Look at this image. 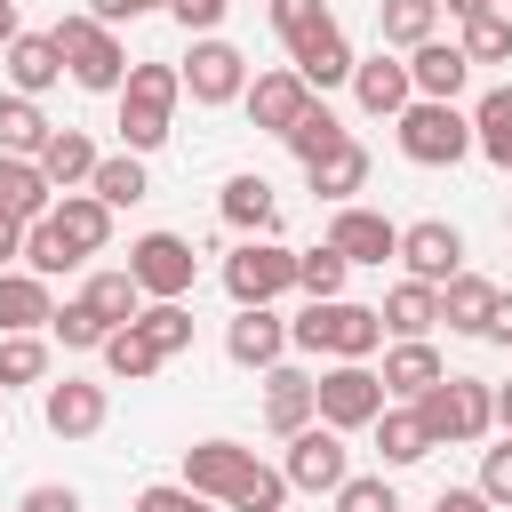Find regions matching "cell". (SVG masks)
<instances>
[{
  "label": "cell",
  "instance_id": "48",
  "mask_svg": "<svg viewBox=\"0 0 512 512\" xmlns=\"http://www.w3.org/2000/svg\"><path fill=\"white\" fill-rule=\"evenodd\" d=\"M136 512H224V504H208L184 480H152V488H136Z\"/></svg>",
  "mask_w": 512,
  "mask_h": 512
},
{
  "label": "cell",
  "instance_id": "38",
  "mask_svg": "<svg viewBox=\"0 0 512 512\" xmlns=\"http://www.w3.org/2000/svg\"><path fill=\"white\" fill-rule=\"evenodd\" d=\"M136 336H144L160 360L192 352V304H144V312H136Z\"/></svg>",
  "mask_w": 512,
  "mask_h": 512
},
{
  "label": "cell",
  "instance_id": "16",
  "mask_svg": "<svg viewBox=\"0 0 512 512\" xmlns=\"http://www.w3.org/2000/svg\"><path fill=\"white\" fill-rule=\"evenodd\" d=\"M288 64L304 72V88H312V96H328V88H352V64H360V56H352L344 24L328 16V24H312V32L288 48Z\"/></svg>",
  "mask_w": 512,
  "mask_h": 512
},
{
  "label": "cell",
  "instance_id": "28",
  "mask_svg": "<svg viewBox=\"0 0 512 512\" xmlns=\"http://www.w3.org/2000/svg\"><path fill=\"white\" fill-rule=\"evenodd\" d=\"M304 184H312L328 208H352V192L368 184V144H360V136H344L328 160H312V168H304Z\"/></svg>",
  "mask_w": 512,
  "mask_h": 512
},
{
  "label": "cell",
  "instance_id": "49",
  "mask_svg": "<svg viewBox=\"0 0 512 512\" xmlns=\"http://www.w3.org/2000/svg\"><path fill=\"white\" fill-rule=\"evenodd\" d=\"M312 24H328V0H272V32H280L288 48H296Z\"/></svg>",
  "mask_w": 512,
  "mask_h": 512
},
{
  "label": "cell",
  "instance_id": "39",
  "mask_svg": "<svg viewBox=\"0 0 512 512\" xmlns=\"http://www.w3.org/2000/svg\"><path fill=\"white\" fill-rule=\"evenodd\" d=\"M344 136H352V128H344V120H336L328 104H312V112H304V120H296V128H288L280 144H288V152H296V160L312 168V160H328V152H336Z\"/></svg>",
  "mask_w": 512,
  "mask_h": 512
},
{
  "label": "cell",
  "instance_id": "52",
  "mask_svg": "<svg viewBox=\"0 0 512 512\" xmlns=\"http://www.w3.org/2000/svg\"><path fill=\"white\" fill-rule=\"evenodd\" d=\"M88 16H96V24H136V16H152V8H144V0H88Z\"/></svg>",
  "mask_w": 512,
  "mask_h": 512
},
{
  "label": "cell",
  "instance_id": "4",
  "mask_svg": "<svg viewBox=\"0 0 512 512\" xmlns=\"http://www.w3.org/2000/svg\"><path fill=\"white\" fill-rule=\"evenodd\" d=\"M416 416H424V432H432V448H472V440H488L496 432V384H480V376H440L424 400H408Z\"/></svg>",
  "mask_w": 512,
  "mask_h": 512
},
{
  "label": "cell",
  "instance_id": "24",
  "mask_svg": "<svg viewBox=\"0 0 512 512\" xmlns=\"http://www.w3.org/2000/svg\"><path fill=\"white\" fill-rule=\"evenodd\" d=\"M56 320V296H48V280L40 272H0V336H40Z\"/></svg>",
  "mask_w": 512,
  "mask_h": 512
},
{
  "label": "cell",
  "instance_id": "41",
  "mask_svg": "<svg viewBox=\"0 0 512 512\" xmlns=\"http://www.w3.org/2000/svg\"><path fill=\"white\" fill-rule=\"evenodd\" d=\"M48 384V336H0V392Z\"/></svg>",
  "mask_w": 512,
  "mask_h": 512
},
{
  "label": "cell",
  "instance_id": "6",
  "mask_svg": "<svg viewBox=\"0 0 512 512\" xmlns=\"http://www.w3.org/2000/svg\"><path fill=\"white\" fill-rule=\"evenodd\" d=\"M392 136H400V160H416V168H456V160L472 152V112L416 96V104L392 120Z\"/></svg>",
  "mask_w": 512,
  "mask_h": 512
},
{
  "label": "cell",
  "instance_id": "8",
  "mask_svg": "<svg viewBox=\"0 0 512 512\" xmlns=\"http://www.w3.org/2000/svg\"><path fill=\"white\" fill-rule=\"evenodd\" d=\"M288 288H296V248H280V240H240V248L224 256V296H232L240 312L280 304Z\"/></svg>",
  "mask_w": 512,
  "mask_h": 512
},
{
  "label": "cell",
  "instance_id": "26",
  "mask_svg": "<svg viewBox=\"0 0 512 512\" xmlns=\"http://www.w3.org/2000/svg\"><path fill=\"white\" fill-rule=\"evenodd\" d=\"M376 312H384V336H392V344L432 336V328H440V288H432V280H392Z\"/></svg>",
  "mask_w": 512,
  "mask_h": 512
},
{
  "label": "cell",
  "instance_id": "58",
  "mask_svg": "<svg viewBox=\"0 0 512 512\" xmlns=\"http://www.w3.org/2000/svg\"><path fill=\"white\" fill-rule=\"evenodd\" d=\"M16 32H24V24H16V0H0V48H8Z\"/></svg>",
  "mask_w": 512,
  "mask_h": 512
},
{
  "label": "cell",
  "instance_id": "14",
  "mask_svg": "<svg viewBox=\"0 0 512 512\" xmlns=\"http://www.w3.org/2000/svg\"><path fill=\"white\" fill-rule=\"evenodd\" d=\"M400 264H408V280H432V288H448V280L464 272V232H456L448 216L400 224Z\"/></svg>",
  "mask_w": 512,
  "mask_h": 512
},
{
  "label": "cell",
  "instance_id": "15",
  "mask_svg": "<svg viewBox=\"0 0 512 512\" xmlns=\"http://www.w3.org/2000/svg\"><path fill=\"white\" fill-rule=\"evenodd\" d=\"M328 248H336L344 264H400V224L352 200V208L328 216Z\"/></svg>",
  "mask_w": 512,
  "mask_h": 512
},
{
  "label": "cell",
  "instance_id": "22",
  "mask_svg": "<svg viewBox=\"0 0 512 512\" xmlns=\"http://www.w3.org/2000/svg\"><path fill=\"white\" fill-rule=\"evenodd\" d=\"M0 56H8V88H16V96H32V104H40V96H48L56 80H64L56 32H16V40L0 48Z\"/></svg>",
  "mask_w": 512,
  "mask_h": 512
},
{
  "label": "cell",
  "instance_id": "29",
  "mask_svg": "<svg viewBox=\"0 0 512 512\" xmlns=\"http://www.w3.org/2000/svg\"><path fill=\"white\" fill-rule=\"evenodd\" d=\"M48 224L72 240V256H80V264H88V256H104V240H112V208H104L96 192H64Z\"/></svg>",
  "mask_w": 512,
  "mask_h": 512
},
{
  "label": "cell",
  "instance_id": "51",
  "mask_svg": "<svg viewBox=\"0 0 512 512\" xmlns=\"http://www.w3.org/2000/svg\"><path fill=\"white\" fill-rule=\"evenodd\" d=\"M16 512H80V488L40 480V488H24V496H16Z\"/></svg>",
  "mask_w": 512,
  "mask_h": 512
},
{
  "label": "cell",
  "instance_id": "54",
  "mask_svg": "<svg viewBox=\"0 0 512 512\" xmlns=\"http://www.w3.org/2000/svg\"><path fill=\"white\" fill-rule=\"evenodd\" d=\"M432 512H496V504H488L480 488H440V496H432Z\"/></svg>",
  "mask_w": 512,
  "mask_h": 512
},
{
  "label": "cell",
  "instance_id": "30",
  "mask_svg": "<svg viewBox=\"0 0 512 512\" xmlns=\"http://www.w3.org/2000/svg\"><path fill=\"white\" fill-rule=\"evenodd\" d=\"M488 312H496V280L456 272V280L440 288V320H448V336H488Z\"/></svg>",
  "mask_w": 512,
  "mask_h": 512
},
{
  "label": "cell",
  "instance_id": "7",
  "mask_svg": "<svg viewBox=\"0 0 512 512\" xmlns=\"http://www.w3.org/2000/svg\"><path fill=\"white\" fill-rule=\"evenodd\" d=\"M128 280L144 288V304H184L192 280H200V256H192L184 232H144L128 248Z\"/></svg>",
  "mask_w": 512,
  "mask_h": 512
},
{
  "label": "cell",
  "instance_id": "55",
  "mask_svg": "<svg viewBox=\"0 0 512 512\" xmlns=\"http://www.w3.org/2000/svg\"><path fill=\"white\" fill-rule=\"evenodd\" d=\"M488 344H512V296L496 288V312H488Z\"/></svg>",
  "mask_w": 512,
  "mask_h": 512
},
{
  "label": "cell",
  "instance_id": "40",
  "mask_svg": "<svg viewBox=\"0 0 512 512\" xmlns=\"http://www.w3.org/2000/svg\"><path fill=\"white\" fill-rule=\"evenodd\" d=\"M104 368H112L120 384H152V376H160L168 360H160V352H152V344H144L136 328H112V336H104Z\"/></svg>",
  "mask_w": 512,
  "mask_h": 512
},
{
  "label": "cell",
  "instance_id": "1",
  "mask_svg": "<svg viewBox=\"0 0 512 512\" xmlns=\"http://www.w3.org/2000/svg\"><path fill=\"white\" fill-rule=\"evenodd\" d=\"M288 352H312V360H376L384 352V312L376 304H304L288 320Z\"/></svg>",
  "mask_w": 512,
  "mask_h": 512
},
{
  "label": "cell",
  "instance_id": "25",
  "mask_svg": "<svg viewBox=\"0 0 512 512\" xmlns=\"http://www.w3.org/2000/svg\"><path fill=\"white\" fill-rule=\"evenodd\" d=\"M0 216H16V224H48L56 216V184L40 176V160L0 152Z\"/></svg>",
  "mask_w": 512,
  "mask_h": 512
},
{
  "label": "cell",
  "instance_id": "36",
  "mask_svg": "<svg viewBox=\"0 0 512 512\" xmlns=\"http://www.w3.org/2000/svg\"><path fill=\"white\" fill-rule=\"evenodd\" d=\"M88 192H96L104 208H136V200L152 192V176H144V160H136V152H104V160H96V176H88Z\"/></svg>",
  "mask_w": 512,
  "mask_h": 512
},
{
  "label": "cell",
  "instance_id": "57",
  "mask_svg": "<svg viewBox=\"0 0 512 512\" xmlns=\"http://www.w3.org/2000/svg\"><path fill=\"white\" fill-rule=\"evenodd\" d=\"M496 432H512V384H496Z\"/></svg>",
  "mask_w": 512,
  "mask_h": 512
},
{
  "label": "cell",
  "instance_id": "50",
  "mask_svg": "<svg viewBox=\"0 0 512 512\" xmlns=\"http://www.w3.org/2000/svg\"><path fill=\"white\" fill-rule=\"evenodd\" d=\"M168 16H176V24L192 32V40H208V32H216V24L232 16V0H168Z\"/></svg>",
  "mask_w": 512,
  "mask_h": 512
},
{
  "label": "cell",
  "instance_id": "62",
  "mask_svg": "<svg viewBox=\"0 0 512 512\" xmlns=\"http://www.w3.org/2000/svg\"><path fill=\"white\" fill-rule=\"evenodd\" d=\"M504 224H512V216H504Z\"/></svg>",
  "mask_w": 512,
  "mask_h": 512
},
{
  "label": "cell",
  "instance_id": "18",
  "mask_svg": "<svg viewBox=\"0 0 512 512\" xmlns=\"http://www.w3.org/2000/svg\"><path fill=\"white\" fill-rule=\"evenodd\" d=\"M216 216H224L240 240H280V200H272V184H264L256 168L224 176V192H216Z\"/></svg>",
  "mask_w": 512,
  "mask_h": 512
},
{
  "label": "cell",
  "instance_id": "17",
  "mask_svg": "<svg viewBox=\"0 0 512 512\" xmlns=\"http://www.w3.org/2000/svg\"><path fill=\"white\" fill-rule=\"evenodd\" d=\"M352 96H360V112H368V120H400V112L416 104V80H408V56H392V48H376V56H360V64H352Z\"/></svg>",
  "mask_w": 512,
  "mask_h": 512
},
{
  "label": "cell",
  "instance_id": "34",
  "mask_svg": "<svg viewBox=\"0 0 512 512\" xmlns=\"http://www.w3.org/2000/svg\"><path fill=\"white\" fill-rule=\"evenodd\" d=\"M80 296H88V312H96L104 328H136V312H144V288L128 280V264H120V272H88Z\"/></svg>",
  "mask_w": 512,
  "mask_h": 512
},
{
  "label": "cell",
  "instance_id": "45",
  "mask_svg": "<svg viewBox=\"0 0 512 512\" xmlns=\"http://www.w3.org/2000/svg\"><path fill=\"white\" fill-rule=\"evenodd\" d=\"M496 512H512V432L496 440V448H480V480H472Z\"/></svg>",
  "mask_w": 512,
  "mask_h": 512
},
{
  "label": "cell",
  "instance_id": "11",
  "mask_svg": "<svg viewBox=\"0 0 512 512\" xmlns=\"http://www.w3.org/2000/svg\"><path fill=\"white\" fill-rule=\"evenodd\" d=\"M104 416H112V392H104V384H88V376L40 384V424H48L56 440H96Z\"/></svg>",
  "mask_w": 512,
  "mask_h": 512
},
{
  "label": "cell",
  "instance_id": "10",
  "mask_svg": "<svg viewBox=\"0 0 512 512\" xmlns=\"http://www.w3.org/2000/svg\"><path fill=\"white\" fill-rule=\"evenodd\" d=\"M176 72H184V96H192V104H208V112H216V104H240V96H248V56H240V48L224 40V32L192 40V56H184Z\"/></svg>",
  "mask_w": 512,
  "mask_h": 512
},
{
  "label": "cell",
  "instance_id": "35",
  "mask_svg": "<svg viewBox=\"0 0 512 512\" xmlns=\"http://www.w3.org/2000/svg\"><path fill=\"white\" fill-rule=\"evenodd\" d=\"M56 128H48V112L32 104V96H0V152H16V160H40V144H48Z\"/></svg>",
  "mask_w": 512,
  "mask_h": 512
},
{
  "label": "cell",
  "instance_id": "46",
  "mask_svg": "<svg viewBox=\"0 0 512 512\" xmlns=\"http://www.w3.org/2000/svg\"><path fill=\"white\" fill-rule=\"evenodd\" d=\"M224 512H288V472H272V464H256V480L224 504Z\"/></svg>",
  "mask_w": 512,
  "mask_h": 512
},
{
  "label": "cell",
  "instance_id": "32",
  "mask_svg": "<svg viewBox=\"0 0 512 512\" xmlns=\"http://www.w3.org/2000/svg\"><path fill=\"white\" fill-rule=\"evenodd\" d=\"M440 40V0H376V48H424Z\"/></svg>",
  "mask_w": 512,
  "mask_h": 512
},
{
  "label": "cell",
  "instance_id": "2",
  "mask_svg": "<svg viewBox=\"0 0 512 512\" xmlns=\"http://www.w3.org/2000/svg\"><path fill=\"white\" fill-rule=\"evenodd\" d=\"M176 104H184V72L176 64H128V88H120V152H160L176 136Z\"/></svg>",
  "mask_w": 512,
  "mask_h": 512
},
{
  "label": "cell",
  "instance_id": "21",
  "mask_svg": "<svg viewBox=\"0 0 512 512\" xmlns=\"http://www.w3.org/2000/svg\"><path fill=\"white\" fill-rule=\"evenodd\" d=\"M304 424H320V400H312V376L304 368H264V432H304Z\"/></svg>",
  "mask_w": 512,
  "mask_h": 512
},
{
  "label": "cell",
  "instance_id": "56",
  "mask_svg": "<svg viewBox=\"0 0 512 512\" xmlns=\"http://www.w3.org/2000/svg\"><path fill=\"white\" fill-rule=\"evenodd\" d=\"M440 8H448V16H456V24H472V16H488V8H496V0H440Z\"/></svg>",
  "mask_w": 512,
  "mask_h": 512
},
{
  "label": "cell",
  "instance_id": "47",
  "mask_svg": "<svg viewBox=\"0 0 512 512\" xmlns=\"http://www.w3.org/2000/svg\"><path fill=\"white\" fill-rule=\"evenodd\" d=\"M336 512H400V496H392V480H384V472H368V480L352 472V480L336 488Z\"/></svg>",
  "mask_w": 512,
  "mask_h": 512
},
{
  "label": "cell",
  "instance_id": "9",
  "mask_svg": "<svg viewBox=\"0 0 512 512\" xmlns=\"http://www.w3.org/2000/svg\"><path fill=\"white\" fill-rule=\"evenodd\" d=\"M280 472H288V488H304V496H336V488L352 480V448H344V432L304 424V432H288Z\"/></svg>",
  "mask_w": 512,
  "mask_h": 512
},
{
  "label": "cell",
  "instance_id": "13",
  "mask_svg": "<svg viewBox=\"0 0 512 512\" xmlns=\"http://www.w3.org/2000/svg\"><path fill=\"white\" fill-rule=\"evenodd\" d=\"M240 104H248V120H256L264 136H288L320 96L304 88V72H296V64H272V72H256V80H248V96H240Z\"/></svg>",
  "mask_w": 512,
  "mask_h": 512
},
{
  "label": "cell",
  "instance_id": "53",
  "mask_svg": "<svg viewBox=\"0 0 512 512\" xmlns=\"http://www.w3.org/2000/svg\"><path fill=\"white\" fill-rule=\"evenodd\" d=\"M24 232H32V224L0 216V272H16V264H24Z\"/></svg>",
  "mask_w": 512,
  "mask_h": 512
},
{
  "label": "cell",
  "instance_id": "37",
  "mask_svg": "<svg viewBox=\"0 0 512 512\" xmlns=\"http://www.w3.org/2000/svg\"><path fill=\"white\" fill-rule=\"evenodd\" d=\"M344 280H352V264H344L328 240H320V248H296V288H304L312 304H336V296H344Z\"/></svg>",
  "mask_w": 512,
  "mask_h": 512
},
{
  "label": "cell",
  "instance_id": "44",
  "mask_svg": "<svg viewBox=\"0 0 512 512\" xmlns=\"http://www.w3.org/2000/svg\"><path fill=\"white\" fill-rule=\"evenodd\" d=\"M24 272L56 280V272H80V256H72V240H64L56 224H32V232H24Z\"/></svg>",
  "mask_w": 512,
  "mask_h": 512
},
{
  "label": "cell",
  "instance_id": "59",
  "mask_svg": "<svg viewBox=\"0 0 512 512\" xmlns=\"http://www.w3.org/2000/svg\"><path fill=\"white\" fill-rule=\"evenodd\" d=\"M144 8H168V0H144Z\"/></svg>",
  "mask_w": 512,
  "mask_h": 512
},
{
  "label": "cell",
  "instance_id": "31",
  "mask_svg": "<svg viewBox=\"0 0 512 512\" xmlns=\"http://www.w3.org/2000/svg\"><path fill=\"white\" fill-rule=\"evenodd\" d=\"M376 456H384V472H408V464L432 456V432H424V416H416L408 400L376 416Z\"/></svg>",
  "mask_w": 512,
  "mask_h": 512
},
{
  "label": "cell",
  "instance_id": "12",
  "mask_svg": "<svg viewBox=\"0 0 512 512\" xmlns=\"http://www.w3.org/2000/svg\"><path fill=\"white\" fill-rule=\"evenodd\" d=\"M248 480H256V448H240V440H192L184 448V488H200L208 504H232Z\"/></svg>",
  "mask_w": 512,
  "mask_h": 512
},
{
  "label": "cell",
  "instance_id": "61",
  "mask_svg": "<svg viewBox=\"0 0 512 512\" xmlns=\"http://www.w3.org/2000/svg\"><path fill=\"white\" fill-rule=\"evenodd\" d=\"M0 408H8V392H0Z\"/></svg>",
  "mask_w": 512,
  "mask_h": 512
},
{
  "label": "cell",
  "instance_id": "19",
  "mask_svg": "<svg viewBox=\"0 0 512 512\" xmlns=\"http://www.w3.org/2000/svg\"><path fill=\"white\" fill-rule=\"evenodd\" d=\"M224 360L232 368H280L288 360V320L272 312V304H256V312H232V328H224Z\"/></svg>",
  "mask_w": 512,
  "mask_h": 512
},
{
  "label": "cell",
  "instance_id": "20",
  "mask_svg": "<svg viewBox=\"0 0 512 512\" xmlns=\"http://www.w3.org/2000/svg\"><path fill=\"white\" fill-rule=\"evenodd\" d=\"M376 376H384L392 400H424V392L448 376V360H440L432 336H408V344H384V368H376Z\"/></svg>",
  "mask_w": 512,
  "mask_h": 512
},
{
  "label": "cell",
  "instance_id": "60",
  "mask_svg": "<svg viewBox=\"0 0 512 512\" xmlns=\"http://www.w3.org/2000/svg\"><path fill=\"white\" fill-rule=\"evenodd\" d=\"M496 8H512V0H496Z\"/></svg>",
  "mask_w": 512,
  "mask_h": 512
},
{
  "label": "cell",
  "instance_id": "23",
  "mask_svg": "<svg viewBox=\"0 0 512 512\" xmlns=\"http://www.w3.org/2000/svg\"><path fill=\"white\" fill-rule=\"evenodd\" d=\"M408 80H416V96L456 104V96H464V80H472V56H464L456 40H424V48H408Z\"/></svg>",
  "mask_w": 512,
  "mask_h": 512
},
{
  "label": "cell",
  "instance_id": "43",
  "mask_svg": "<svg viewBox=\"0 0 512 512\" xmlns=\"http://www.w3.org/2000/svg\"><path fill=\"white\" fill-rule=\"evenodd\" d=\"M456 48H464L472 64H504V56H512V8H488V16H472Z\"/></svg>",
  "mask_w": 512,
  "mask_h": 512
},
{
  "label": "cell",
  "instance_id": "42",
  "mask_svg": "<svg viewBox=\"0 0 512 512\" xmlns=\"http://www.w3.org/2000/svg\"><path fill=\"white\" fill-rule=\"evenodd\" d=\"M48 336H56L64 352H104V336H112V328H104V320L88 312V296H72V304H56V320H48Z\"/></svg>",
  "mask_w": 512,
  "mask_h": 512
},
{
  "label": "cell",
  "instance_id": "27",
  "mask_svg": "<svg viewBox=\"0 0 512 512\" xmlns=\"http://www.w3.org/2000/svg\"><path fill=\"white\" fill-rule=\"evenodd\" d=\"M96 136L88 128H56L48 144H40V176L56 184V192H88V176H96Z\"/></svg>",
  "mask_w": 512,
  "mask_h": 512
},
{
  "label": "cell",
  "instance_id": "33",
  "mask_svg": "<svg viewBox=\"0 0 512 512\" xmlns=\"http://www.w3.org/2000/svg\"><path fill=\"white\" fill-rule=\"evenodd\" d=\"M472 152L512 176V88H488V96L472 104Z\"/></svg>",
  "mask_w": 512,
  "mask_h": 512
},
{
  "label": "cell",
  "instance_id": "5",
  "mask_svg": "<svg viewBox=\"0 0 512 512\" xmlns=\"http://www.w3.org/2000/svg\"><path fill=\"white\" fill-rule=\"evenodd\" d=\"M312 400H320V424H328V432H368V424L392 408V392H384V376H376L368 360H328V368L312 376Z\"/></svg>",
  "mask_w": 512,
  "mask_h": 512
},
{
  "label": "cell",
  "instance_id": "3",
  "mask_svg": "<svg viewBox=\"0 0 512 512\" xmlns=\"http://www.w3.org/2000/svg\"><path fill=\"white\" fill-rule=\"evenodd\" d=\"M56 56H64V72H72V88H88V96H120V88H128V48H120V32L96 24L88 8L56 16Z\"/></svg>",
  "mask_w": 512,
  "mask_h": 512
}]
</instances>
